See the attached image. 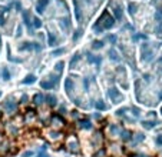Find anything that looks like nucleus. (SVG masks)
<instances>
[{
    "label": "nucleus",
    "mask_w": 162,
    "mask_h": 157,
    "mask_svg": "<svg viewBox=\"0 0 162 157\" xmlns=\"http://www.w3.org/2000/svg\"><path fill=\"white\" fill-rule=\"evenodd\" d=\"M79 127L80 129H85V130H89V129H92V123L88 121V120H85V121H80L79 123Z\"/></svg>",
    "instance_id": "obj_1"
},
{
    "label": "nucleus",
    "mask_w": 162,
    "mask_h": 157,
    "mask_svg": "<svg viewBox=\"0 0 162 157\" xmlns=\"http://www.w3.org/2000/svg\"><path fill=\"white\" fill-rule=\"evenodd\" d=\"M78 147H79V143H78L76 140H72V141H69V149H72L73 152H78Z\"/></svg>",
    "instance_id": "obj_2"
},
{
    "label": "nucleus",
    "mask_w": 162,
    "mask_h": 157,
    "mask_svg": "<svg viewBox=\"0 0 162 157\" xmlns=\"http://www.w3.org/2000/svg\"><path fill=\"white\" fill-rule=\"evenodd\" d=\"M131 137H132V136H131V132H126V130L122 132V138H123V140H131Z\"/></svg>",
    "instance_id": "obj_3"
},
{
    "label": "nucleus",
    "mask_w": 162,
    "mask_h": 157,
    "mask_svg": "<svg viewBox=\"0 0 162 157\" xmlns=\"http://www.w3.org/2000/svg\"><path fill=\"white\" fill-rule=\"evenodd\" d=\"M142 124H143V127H146V129H151V127H154V126H155L156 123H149V121H143Z\"/></svg>",
    "instance_id": "obj_4"
},
{
    "label": "nucleus",
    "mask_w": 162,
    "mask_h": 157,
    "mask_svg": "<svg viewBox=\"0 0 162 157\" xmlns=\"http://www.w3.org/2000/svg\"><path fill=\"white\" fill-rule=\"evenodd\" d=\"M118 132H119V127L118 126H111V133L112 134H118Z\"/></svg>",
    "instance_id": "obj_5"
},
{
    "label": "nucleus",
    "mask_w": 162,
    "mask_h": 157,
    "mask_svg": "<svg viewBox=\"0 0 162 157\" xmlns=\"http://www.w3.org/2000/svg\"><path fill=\"white\" fill-rule=\"evenodd\" d=\"M42 103V96H35V104H40Z\"/></svg>",
    "instance_id": "obj_6"
},
{
    "label": "nucleus",
    "mask_w": 162,
    "mask_h": 157,
    "mask_svg": "<svg viewBox=\"0 0 162 157\" xmlns=\"http://www.w3.org/2000/svg\"><path fill=\"white\" fill-rule=\"evenodd\" d=\"M33 154H35L33 152H26V153H23V156H22V157H32Z\"/></svg>",
    "instance_id": "obj_7"
},
{
    "label": "nucleus",
    "mask_w": 162,
    "mask_h": 157,
    "mask_svg": "<svg viewBox=\"0 0 162 157\" xmlns=\"http://www.w3.org/2000/svg\"><path fill=\"white\" fill-rule=\"evenodd\" d=\"M59 133H56V132H52V133H50V137H52V138H57V137H59Z\"/></svg>",
    "instance_id": "obj_8"
},
{
    "label": "nucleus",
    "mask_w": 162,
    "mask_h": 157,
    "mask_svg": "<svg viewBox=\"0 0 162 157\" xmlns=\"http://www.w3.org/2000/svg\"><path fill=\"white\" fill-rule=\"evenodd\" d=\"M103 154H105V149H102V150H100L99 153H96V157H102Z\"/></svg>",
    "instance_id": "obj_9"
},
{
    "label": "nucleus",
    "mask_w": 162,
    "mask_h": 157,
    "mask_svg": "<svg viewBox=\"0 0 162 157\" xmlns=\"http://www.w3.org/2000/svg\"><path fill=\"white\" fill-rule=\"evenodd\" d=\"M156 144H158V146H161L162 144V136H158V138H156Z\"/></svg>",
    "instance_id": "obj_10"
},
{
    "label": "nucleus",
    "mask_w": 162,
    "mask_h": 157,
    "mask_svg": "<svg viewBox=\"0 0 162 157\" xmlns=\"http://www.w3.org/2000/svg\"><path fill=\"white\" fill-rule=\"evenodd\" d=\"M36 157H45V154H43V153H40L39 156H36Z\"/></svg>",
    "instance_id": "obj_11"
},
{
    "label": "nucleus",
    "mask_w": 162,
    "mask_h": 157,
    "mask_svg": "<svg viewBox=\"0 0 162 157\" xmlns=\"http://www.w3.org/2000/svg\"><path fill=\"white\" fill-rule=\"evenodd\" d=\"M139 157H146V156H143V154H141V156H139Z\"/></svg>",
    "instance_id": "obj_12"
}]
</instances>
